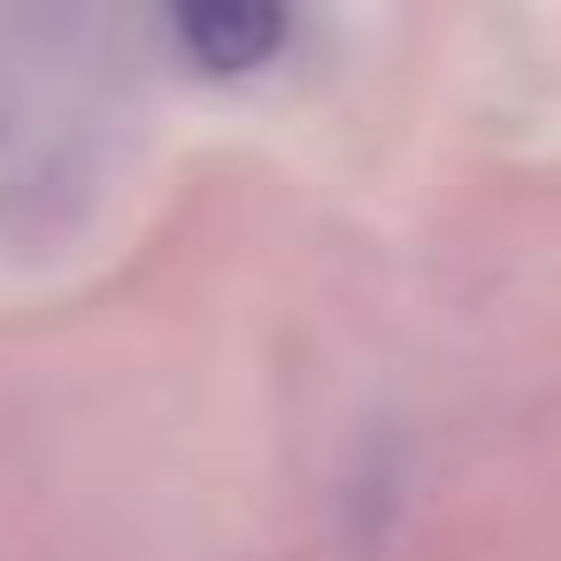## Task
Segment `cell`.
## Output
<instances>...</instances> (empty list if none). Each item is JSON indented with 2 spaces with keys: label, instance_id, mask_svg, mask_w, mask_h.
I'll return each instance as SVG.
<instances>
[{
  "label": "cell",
  "instance_id": "cell-1",
  "mask_svg": "<svg viewBox=\"0 0 561 561\" xmlns=\"http://www.w3.org/2000/svg\"><path fill=\"white\" fill-rule=\"evenodd\" d=\"M178 47L216 70V78H239V70H262L285 39H293V16L277 0H201V9H178L170 16Z\"/></svg>",
  "mask_w": 561,
  "mask_h": 561
}]
</instances>
